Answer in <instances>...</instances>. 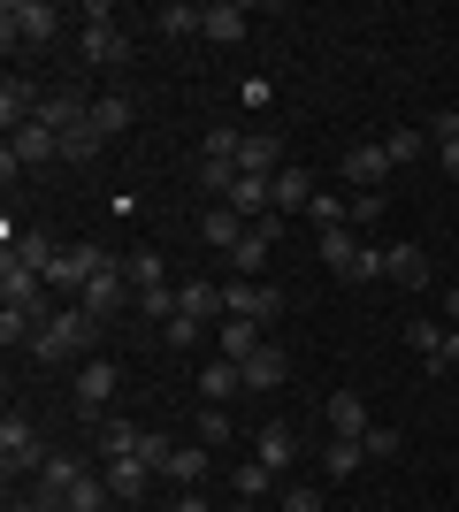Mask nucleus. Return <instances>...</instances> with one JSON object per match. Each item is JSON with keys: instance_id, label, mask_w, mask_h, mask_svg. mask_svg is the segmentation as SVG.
<instances>
[{"instance_id": "obj_38", "label": "nucleus", "mask_w": 459, "mask_h": 512, "mask_svg": "<svg viewBox=\"0 0 459 512\" xmlns=\"http://www.w3.org/2000/svg\"><path fill=\"white\" fill-rule=\"evenodd\" d=\"M383 146H391V161L406 169V161H421V153H429V130H391Z\"/></svg>"}, {"instance_id": "obj_6", "label": "nucleus", "mask_w": 459, "mask_h": 512, "mask_svg": "<svg viewBox=\"0 0 459 512\" xmlns=\"http://www.w3.org/2000/svg\"><path fill=\"white\" fill-rule=\"evenodd\" d=\"M131 299H138V291H131V276H123V260H115V268H100V276H92L85 291H77V306H85L92 321H115Z\"/></svg>"}, {"instance_id": "obj_14", "label": "nucleus", "mask_w": 459, "mask_h": 512, "mask_svg": "<svg viewBox=\"0 0 459 512\" xmlns=\"http://www.w3.org/2000/svg\"><path fill=\"white\" fill-rule=\"evenodd\" d=\"M368 428H375V413H368L360 390H329V436H352V444H360Z\"/></svg>"}, {"instance_id": "obj_20", "label": "nucleus", "mask_w": 459, "mask_h": 512, "mask_svg": "<svg viewBox=\"0 0 459 512\" xmlns=\"http://www.w3.org/2000/svg\"><path fill=\"white\" fill-rule=\"evenodd\" d=\"M85 474H92V459H85V451H54V459H46V467H39V490L69 497V490H77V482H85Z\"/></svg>"}, {"instance_id": "obj_42", "label": "nucleus", "mask_w": 459, "mask_h": 512, "mask_svg": "<svg viewBox=\"0 0 459 512\" xmlns=\"http://www.w3.org/2000/svg\"><path fill=\"white\" fill-rule=\"evenodd\" d=\"M360 451H368V459H391V451H398V428H391V421H375L368 436H360Z\"/></svg>"}, {"instance_id": "obj_12", "label": "nucleus", "mask_w": 459, "mask_h": 512, "mask_svg": "<svg viewBox=\"0 0 459 512\" xmlns=\"http://www.w3.org/2000/svg\"><path fill=\"white\" fill-rule=\"evenodd\" d=\"M284 169H291V161H284V138H268V130H253V138L238 146V176H261V184H276Z\"/></svg>"}, {"instance_id": "obj_48", "label": "nucleus", "mask_w": 459, "mask_h": 512, "mask_svg": "<svg viewBox=\"0 0 459 512\" xmlns=\"http://www.w3.org/2000/svg\"><path fill=\"white\" fill-rule=\"evenodd\" d=\"M169 512H207V497H199V490H184V497H176Z\"/></svg>"}, {"instance_id": "obj_17", "label": "nucleus", "mask_w": 459, "mask_h": 512, "mask_svg": "<svg viewBox=\"0 0 459 512\" xmlns=\"http://www.w3.org/2000/svg\"><path fill=\"white\" fill-rule=\"evenodd\" d=\"M138 444H146V428H138V421H100V428H92V459H100V467H108V459H131Z\"/></svg>"}, {"instance_id": "obj_25", "label": "nucleus", "mask_w": 459, "mask_h": 512, "mask_svg": "<svg viewBox=\"0 0 459 512\" xmlns=\"http://www.w3.org/2000/svg\"><path fill=\"white\" fill-rule=\"evenodd\" d=\"M253 459H261V467H276V474H284L291 459H299V436H291L284 421H268L261 436H253Z\"/></svg>"}, {"instance_id": "obj_11", "label": "nucleus", "mask_w": 459, "mask_h": 512, "mask_svg": "<svg viewBox=\"0 0 459 512\" xmlns=\"http://www.w3.org/2000/svg\"><path fill=\"white\" fill-rule=\"evenodd\" d=\"M314 253H322L329 276L352 283V268H360V253H368V237H360V230H314Z\"/></svg>"}, {"instance_id": "obj_33", "label": "nucleus", "mask_w": 459, "mask_h": 512, "mask_svg": "<svg viewBox=\"0 0 459 512\" xmlns=\"http://www.w3.org/2000/svg\"><path fill=\"white\" fill-rule=\"evenodd\" d=\"M153 31H161V39H192L199 8H192V0H161V8H153Z\"/></svg>"}, {"instance_id": "obj_9", "label": "nucleus", "mask_w": 459, "mask_h": 512, "mask_svg": "<svg viewBox=\"0 0 459 512\" xmlns=\"http://www.w3.org/2000/svg\"><path fill=\"white\" fill-rule=\"evenodd\" d=\"M245 31H253V8H245V0H207V8H199V39L238 46Z\"/></svg>"}, {"instance_id": "obj_1", "label": "nucleus", "mask_w": 459, "mask_h": 512, "mask_svg": "<svg viewBox=\"0 0 459 512\" xmlns=\"http://www.w3.org/2000/svg\"><path fill=\"white\" fill-rule=\"evenodd\" d=\"M100 337H108V321H92L85 306H62V314H54V321L39 329V337H31V360H39V367L92 360V352H100Z\"/></svg>"}, {"instance_id": "obj_32", "label": "nucleus", "mask_w": 459, "mask_h": 512, "mask_svg": "<svg viewBox=\"0 0 459 512\" xmlns=\"http://www.w3.org/2000/svg\"><path fill=\"white\" fill-rule=\"evenodd\" d=\"M123 276H131V291H161V283H169V260L153 253V245H138V253L123 260Z\"/></svg>"}, {"instance_id": "obj_15", "label": "nucleus", "mask_w": 459, "mask_h": 512, "mask_svg": "<svg viewBox=\"0 0 459 512\" xmlns=\"http://www.w3.org/2000/svg\"><path fill=\"white\" fill-rule=\"evenodd\" d=\"M245 230H253V222H245L238 207H207V214H199V237H207V245H215L222 260H230V253L245 245Z\"/></svg>"}, {"instance_id": "obj_39", "label": "nucleus", "mask_w": 459, "mask_h": 512, "mask_svg": "<svg viewBox=\"0 0 459 512\" xmlns=\"http://www.w3.org/2000/svg\"><path fill=\"white\" fill-rule=\"evenodd\" d=\"M199 337H207V321H192V314H176L169 329H161V344H169V352H192Z\"/></svg>"}, {"instance_id": "obj_13", "label": "nucleus", "mask_w": 459, "mask_h": 512, "mask_svg": "<svg viewBox=\"0 0 459 512\" xmlns=\"http://www.w3.org/2000/svg\"><path fill=\"white\" fill-rule=\"evenodd\" d=\"M261 321H245V314H222L215 321V360H253V352H261Z\"/></svg>"}, {"instance_id": "obj_10", "label": "nucleus", "mask_w": 459, "mask_h": 512, "mask_svg": "<svg viewBox=\"0 0 459 512\" xmlns=\"http://www.w3.org/2000/svg\"><path fill=\"white\" fill-rule=\"evenodd\" d=\"M391 169H398V161H391L383 138H368V146L345 153V184H352V192H383V176H391Z\"/></svg>"}, {"instance_id": "obj_47", "label": "nucleus", "mask_w": 459, "mask_h": 512, "mask_svg": "<svg viewBox=\"0 0 459 512\" xmlns=\"http://www.w3.org/2000/svg\"><path fill=\"white\" fill-rule=\"evenodd\" d=\"M444 329H459V283L444 291Z\"/></svg>"}, {"instance_id": "obj_43", "label": "nucleus", "mask_w": 459, "mask_h": 512, "mask_svg": "<svg viewBox=\"0 0 459 512\" xmlns=\"http://www.w3.org/2000/svg\"><path fill=\"white\" fill-rule=\"evenodd\" d=\"M276 512H322V490H306V482H291V490L276 497Z\"/></svg>"}, {"instance_id": "obj_22", "label": "nucleus", "mask_w": 459, "mask_h": 512, "mask_svg": "<svg viewBox=\"0 0 459 512\" xmlns=\"http://www.w3.org/2000/svg\"><path fill=\"white\" fill-rule=\"evenodd\" d=\"M161 474H169L176 490H199V482H207V444H199V436H192V444H176L169 459H161Z\"/></svg>"}, {"instance_id": "obj_16", "label": "nucleus", "mask_w": 459, "mask_h": 512, "mask_svg": "<svg viewBox=\"0 0 459 512\" xmlns=\"http://www.w3.org/2000/svg\"><path fill=\"white\" fill-rule=\"evenodd\" d=\"M100 474H108L115 505H146V482H153V467H146V459H138V451H131V459H108V467H100Z\"/></svg>"}, {"instance_id": "obj_5", "label": "nucleus", "mask_w": 459, "mask_h": 512, "mask_svg": "<svg viewBox=\"0 0 459 512\" xmlns=\"http://www.w3.org/2000/svg\"><path fill=\"white\" fill-rule=\"evenodd\" d=\"M222 306L245 314V321H276V314H284V291L261 283V276H222Z\"/></svg>"}, {"instance_id": "obj_44", "label": "nucleus", "mask_w": 459, "mask_h": 512, "mask_svg": "<svg viewBox=\"0 0 459 512\" xmlns=\"http://www.w3.org/2000/svg\"><path fill=\"white\" fill-rule=\"evenodd\" d=\"M375 214H383V192H352V230H368Z\"/></svg>"}, {"instance_id": "obj_18", "label": "nucleus", "mask_w": 459, "mask_h": 512, "mask_svg": "<svg viewBox=\"0 0 459 512\" xmlns=\"http://www.w3.org/2000/svg\"><path fill=\"white\" fill-rule=\"evenodd\" d=\"M383 276H391L398 291H421V283H429V253H421V245H383Z\"/></svg>"}, {"instance_id": "obj_29", "label": "nucleus", "mask_w": 459, "mask_h": 512, "mask_svg": "<svg viewBox=\"0 0 459 512\" xmlns=\"http://www.w3.org/2000/svg\"><path fill=\"white\" fill-rule=\"evenodd\" d=\"M8 260H23V268H39V276H46V268L62 260V245H54V237H46V230H16V245H8Z\"/></svg>"}, {"instance_id": "obj_30", "label": "nucleus", "mask_w": 459, "mask_h": 512, "mask_svg": "<svg viewBox=\"0 0 459 512\" xmlns=\"http://www.w3.org/2000/svg\"><path fill=\"white\" fill-rule=\"evenodd\" d=\"M69 512H131V505H115V490H108V474L92 467L77 490H69Z\"/></svg>"}, {"instance_id": "obj_23", "label": "nucleus", "mask_w": 459, "mask_h": 512, "mask_svg": "<svg viewBox=\"0 0 459 512\" xmlns=\"http://www.w3.org/2000/svg\"><path fill=\"white\" fill-rule=\"evenodd\" d=\"M268 192H276V214H306V207H314V192H322V184H314V176H306L299 161H291V169L276 176Z\"/></svg>"}, {"instance_id": "obj_34", "label": "nucleus", "mask_w": 459, "mask_h": 512, "mask_svg": "<svg viewBox=\"0 0 459 512\" xmlns=\"http://www.w3.org/2000/svg\"><path fill=\"white\" fill-rule=\"evenodd\" d=\"M238 192V161H199V199H230Z\"/></svg>"}, {"instance_id": "obj_24", "label": "nucleus", "mask_w": 459, "mask_h": 512, "mask_svg": "<svg viewBox=\"0 0 459 512\" xmlns=\"http://www.w3.org/2000/svg\"><path fill=\"white\" fill-rule=\"evenodd\" d=\"M238 390H245L238 360H207L199 367V406H222V398H238Z\"/></svg>"}, {"instance_id": "obj_28", "label": "nucleus", "mask_w": 459, "mask_h": 512, "mask_svg": "<svg viewBox=\"0 0 459 512\" xmlns=\"http://www.w3.org/2000/svg\"><path fill=\"white\" fill-rule=\"evenodd\" d=\"M100 153H108V138L92 130V115H85V123H69V130H62V161H77V169H92Z\"/></svg>"}, {"instance_id": "obj_41", "label": "nucleus", "mask_w": 459, "mask_h": 512, "mask_svg": "<svg viewBox=\"0 0 459 512\" xmlns=\"http://www.w3.org/2000/svg\"><path fill=\"white\" fill-rule=\"evenodd\" d=\"M406 344H414L421 360H429V352L444 344V321H406Z\"/></svg>"}, {"instance_id": "obj_2", "label": "nucleus", "mask_w": 459, "mask_h": 512, "mask_svg": "<svg viewBox=\"0 0 459 512\" xmlns=\"http://www.w3.org/2000/svg\"><path fill=\"white\" fill-rule=\"evenodd\" d=\"M46 459H54V451L39 444V428L23 421V413H8V421H0V474H8V490H16V482H39Z\"/></svg>"}, {"instance_id": "obj_37", "label": "nucleus", "mask_w": 459, "mask_h": 512, "mask_svg": "<svg viewBox=\"0 0 459 512\" xmlns=\"http://www.w3.org/2000/svg\"><path fill=\"white\" fill-rule=\"evenodd\" d=\"M238 146H245V138L222 123V130H207V138H199V161H238Z\"/></svg>"}, {"instance_id": "obj_40", "label": "nucleus", "mask_w": 459, "mask_h": 512, "mask_svg": "<svg viewBox=\"0 0 459 512\" xmlns=\"http://www.w3.org/2000/svg\"><path fill=\"white\" fill-rule=\"evenodd\" d=\"M421 367H429V375H459V329H444V344H437Z\"/></svg>"}, {"instance_id": "obj_36", "label": "nucleus", "mask_w": 459, "mask_h": 512, "mask_svg": "<svg viewBox=\"0 0 459 512\" xmlns=\"http://www.w3.org/2000/svg\"><path fill=\"white\" fill-rule=\"evenodd\" d=\"M192 436H199V444H207V451H222V444H230V413H222V406H199Z\"/></svg>"}, {"instance_id": "obj_19", "label": "nucleus", "mask_w": 459, "mask_h": 512, "mask_svg": "<svg viewBox=\"0 0 459 512\" xmlns=\"http://www.w3.org/2000/svg\"><path fill=\"white\" fill-rule=\"evenodd\" d=\"M138 123V107H131V92H100V100H92V130H100V138H123V130Z\"/></svg>"}, {"instance_id": "obj_3", "label": "nucleus", "mask_w": 459, "mask_h": 512, "mask_svg": "<svg viewBox=\"0 0 459 512\" xmlns=\"http://www.w3.org/2000/svg\"><path fill=\"white\" fill-rule=\"evenodd\" d=\"M115 390H123V367H115V360H100V352H92V360H77V390H69V398H77V421L100 428Z\"/></svg>"}, {"instance_id": "obj_21", "label": "nucleus", "mask_w": 459, "mask_h": 512, "mask_svg": "<svg viewBox=\"0 0 459 512\" xmlns=\"http://www.w3.org/2000/svg\"><path fill=\"white\" fill-rule=\"evenodd\" d=\"M176 306H184L192 321H207V329L230 314V306H222V283H207V276H199V283H176Z\"/></svg>"}, {"instance_id": "obj_46", "label": "nucleus", "mask_w": 459, "mask_h": 512, "mask_svg": "<svg viewBox=\"0 0 459 512\" xmlns=\"http://www.w3.org/2000/svg\"><path fill=\"white\" fill-rule=\"evenodd\" d=\"M437 161H444V176L459 184V138H444V146H437Z\"/></svg>"}, {"instance_id": "obj_4", "label": "nucleus", "mask_w": 459, "mask_h": 512, "mask_svg": "<svg viewBox=\"0 0 459 512\" xmlns=\"http://www.w3.org/2000/svg\"><path fill=\"white\" fill-rule=\"evenodd\" d=\"M54 31H62V8H54V0H8V8H0V39L8 46H46Z\"/></svg>"}, {"instance_id": "obj_7", "label": "nucleus", "mask_w": 459, "mask_h": 512, "mask_svg": "<svg viewBox=\"0 0 459 512\" xmlns=\"http://www.w3.org/2000/svg\"><path fill=\"white\" fill-rule=\"evenodd\" d=\"M39 161H62V138H54V130H46V123L16 130V138L0 146V169H8V176H16V169H39Z\"/></svg>"}, {"instance_id": "obj_26", "label": "nucleus", "mask_w": 459, "mask_h": 512, "mask_svg": "<svg viewBox=\"0 0 459 512\" xmlns=\"http://www.w3.org/2000/svg\"><path fill=\"white\" fill-rule=\"evenodd\" d=\"M238 375H245V390H276L291 375V360L284 352H276V344H261V352H253V360H238Z\"/></svg>"}, {"instance_id": "obj_27", "label": "nucleus", "mask_w": 459, "mask_h": 512, "mask_svg": "<svg viewBox=\"0 0 459 512\" xmlns=\"http://www.w3.org/2000/svg\"><path fill=\"white\" fill-rule=\"evenodd\" d=\"M360 467H368V451L352 444V436H329V444H322V474H329V482H352Z\"/></svg>"}, {"instance_id": "obj_8", "label": "nucleus", "mask_w": 459, "mask_h": 512, "mask_svg": "<svg viewBox=\"0 0 459 512\" xmlns=\"http://www.w3.org/2000/svg\"><path fill=\"white\" fill-rule=\"evenodd\" d=\"M77 54H85L92 69H123L131 62V31H123V23H85V31H77Z\"/></svg>"}, {"instance_id": "obj_31", "label": "nucleus", "mask_w": 459, "mask_h": 512, "mask_svg": "<svg viewBox=\"0 0 459 512\" xmlns=\"http://www.w3.org/2000/svg\"><path fill=\"white\" fill-rule=\"evenodd\" d=\"M230 490H238L245 505H268V497H276V467H261V459H245V467L230 474Z\"/></svg>"}, {"instance_id": "obj_35", "label": "nucleus", "mask_w": 459, "mask_h": 512, "mask_svg": "<svg viewBox=\"0 0 459 512\" xmlns=\"http://www.w3.org/2000/svg\"><path fill=\"white\" fill-rule=\"evenodd\" d=\"M138 314H146L153 329H169V321L184 314V306H176V283H161V291H138Z\"/></svg>"}, {"instance_id": "obj_45", "label": "nucleus", "mask_w": 459, "mask_h": 512, "mask_svg": "<svg viewBox=\"0 0 459 512\" xmlns=\"http://www.w3.org/2000/svg\"><path fill=\"white\" fill-rule=\"evenodd\" d=\"M238 100H245V107H253V115H261V107H268V100H276V85H268V77H245V85H238Z\"/></svg>"}]
</instances>
